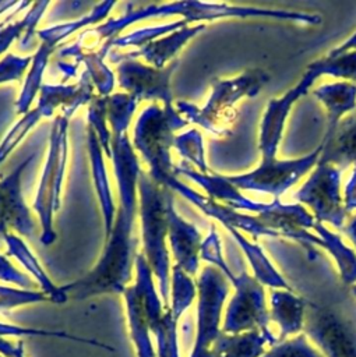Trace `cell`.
Segmentation results:
<instances>
[{
  "mask_svg": "<svg viewBox=\"0 0 356 357\" xmlns=\"http://www.w3.org/2000/svg\"><path fill=\"white\" fill-rule=\"evenodd\" d=\"M112 158L119 185V206L110 234L96 266L82 279L61 289L66 297L84 298L88 296L123 291L131 279L133 262L137 258V238L133 226L137 215V184L140 166L127 134L112 135Z\"/></svg>",
  "mask_w": 356,
  "mask_h": 357,
  "instance_id": "cell-1",
  "label": "cell"
},
{
  "mask_svg": "<svg viewBox=\"0 0 356 357\" xmlns=\"http://www.w3.org/2000/svg\"><path fill=\"white\" fill-rule=\"evenodd\" d=\"M268 81L269 75L261 68H250L228 79L215 78L211 96L202 107L177 102V112L187 121H194L212 134H226L237 117L236 103L243 98L257 96Z\"/></svg>",
  "mask_w": 356,
  "mask_h": 357,
  "instance_id": "cell-2",
  "label": "cell"
},
{
  "mask_svg": "<svg viewBox=\"0 0 356 357\" xmlns=\"http://www.w3.org/2000/svg\"><path fill=\"white\" fill-rule=\"evenodd\" d=\"M138 195H140V216L142 227V240L145 258L159 279L161 291L168 300V280L170 259L166 248L168 219H166V199L165 187L156 183L147 172L140 170L138 174Z\"/></svg>",
  "mask_w": 356,
  "mask_h": 357,
  "instance_id": "cell-3",
  "label": "cell"
},
{
  "mask_svg": "<svg viewBox=\"0 0 356 357\" xmlns=\"http://www.w3.org/2000/svg\"><path fill=\"white\" fill-rule=\"evenodd\" d=\"M188 121L175 107L151 105L141 113L134 128V146L149 165L148 174L162 185L175 174L170 160V148L175 144L173 132Z\"/></svg>",
  "mask_w": 356,
  "mask_h": 357,
  "instance_id": "cell-4",
  "label": "cell"
},
{
  "mask_svg": "<svg viewBox=\"0 0 356 357\" xmlns=\"http://www.w3.org/2000/svg\"><path fill=\"white\" fill-rule=\"evenodd\" d=\"M67 116L61 114L54 119L50 131L46 163L43 166L39 188L34 202V208L39 213L42 225L40 241L45 245H49L56 238L52 218L60 205V191L67 160Z\"/></svg>",
  "mask_w": 356,
  "mask_h": 357,
  "instance_id": "cell-5",
  "label": "cell"
},
{
  "mask_svg": "<svg viewBox=\"0 0 356 357\" xmlns=\"http://www.w3.org/2000/svg\"><path fill=\"white\" fill-rule=\"evenodd\" d=\"M342 170L331 163L318 162L307 180L296 191L297 204H304L317 222L343 229L346 209L341 191Z\"/></svg>",
  "mask_w": 356,
  "mask_h": 357,
  "instance_id": "cell-6",
  "label": "cell"
},
{
  "mask_svg": "<svg viewBox=\"0 0 356 357\" xmlns=\"http://www.w3.org/2000/svg\"><path fill=\"white\" fill-rule=\"evenodd\" d=\"M321 146L318 145L310 153L296 159H271L261 163L243 174L226 176L228 180L239 190H254L271 194L274 199L293 187L303 176L310 173L320 160Z\"/></svg>",
  "mask_w": 356,
  "mask_h": 357,
  "instance_id": "cell-7",
  "label": "cell"
},
{
  "mask_svg": "<svg viewBox=\"0 0 356 357\" xmlns=\"http://www.w3.org/2000/svg\"><path fill=\"white\" fill-rule=\"evenodd\" d=\"M113 6H114V1H103V3L95 4L94 8L89 11V14H87L85 17H82L77 21L59 24V25L45 28V29H40L36 32V35L40 38L42 43H40L38 52L35 53V56H32L29 73L25 78L24 88L17 100L15 107H17L18 113L27 114L38 91H40V81L43 77V71L47 64L49 54L54 50V47L64 38H67L70 33L81 29L82 26L95 24V22H101L103 18L107 17V14L110 13Z\"/></svg>",
  "mask_w": 356,
  "mask_h": 357,
  "instance_id": "cell-8",
  "label": "cell"
},
{
  "mask_svg": "<svg viewBox=\"0 0 356 357\" xmlns=\"http://www.w3.org/2000/svg\"><path fill=\"white\" fill-rule=\"evenodd\" d=\"M230 282L236 291L226 310L223 331L237 335L253 329H269L264 284L246 271L233 275Z\"/></svg>",
  "mask_w": 356,
  "mask_h": 357,
  "instance_id": "cell-9",
  "label": "cell"
},
{
  "mask_svg": "<svg viewBox=\"0 0 356 357\" xmlns=\"http://www.w3.org/2000/svg\"><path fill=\"white\" fill-rule=\"evenodd\" d=\"M318 77H321V73L313 63H310L300 81L293 88L286 91L282 96L269 100L260 124L258 148L262 156L261 160H271L276 158L286 120L293 105L311 89Z\"/></svg>",
  "mask_w": 356,
  "mask_h": 357,
  "instance_id": "cell-10",
  "label": "cell"
},
{
  "mask_svg": "<svg viewBox=\"0 0 356 357\" xmlns=\"http://www.w3.org/2000/svg\"><path fill=\"white\" fill-rule=\"evenodd\" d=\"M177 66V59L163 68L145 66L137 61V59H126L120 61L116 68L117 82L119 86L137 102L162 100L165 107H173L170 77Z\"/></svg>",
  "mask_w": 356,
  "mask_h": 357,
  "instance_id": "cell-11",
  "label": "cell"
},
{
  "mask_svg": "<svg viewBox=\"0 0 356 357\" xmlns=\"http://www.w3.org/2000/svg\"><path fill=\"white\" fill-rule=\"evenodd\" d=\"M303 328L327 357H356V329L335 311L314 304L306 307Z\"/></svg>",
  "mask_w": 356,
  "mask_h": 357,
  "instance_id": "cell-12",
  "label": "cell"
},
{
  "mask_svg": "<svg viewBox=\"0 0 356 357\" xmlns=\"http://www.w3.org/2000/svg\"><path fill=\"white\" fill-rule=\"evenodd\" d=\"M257 216L276 237H286L300 243L309 251L310 258L317 255L316 245L322 247L318 236L310 233L316 219L302 204H282L279 199H272L268 208Z\"/></svg>",
  "mask_w": 356,
  "mask_h": 357,
  "instance_id": "cell-13",
  "label": "cell"
},
{
  "mask_svg": "<svg viewBox=\"0 0 356 357\" xmlns=\"http://www.w3.org/2000/svg\"><path fill=\"white\" fill-rule=\"evenodd\" d=\"M34 155L22 160L6 178L0 180V236H6L10 230H15L22 236L31 237L35 234L36 225L27 206L22 190L21 177L28 167Z\"/></svg>",
  "mask_w": 356,
  "mask_h": 357,
  "instance_id": "cell-14",
  "label": "cell"
},
{
  "mask_svg": "<svg viewBox=\"0 0 356 357\" xmlns=\"http://www.w3.org/2000/svg\"><path fill=\"white\" fill-rule=\"evenodd\" d=\"M163 187H168L169 190H176L181 195H184L188 201H191L198 209H201L205 215L214 218L215 220L221 222L226 229H236L239 231H246L251 234L253 237H260V236H267V237H276V234L268 229L257 215H249L244 212H239L233 208H229L223 204L216 202L215 199L209 197H204L198 194L197 191L188 188L183 183H180L176 178V174L168 177L163 183Z\"/></svg>",
  "mask_w": 356,
  "mask_h": 357,
  "instance_id": "cell-15",
  "label": "cell"
},
{
  "mask_svg": "<svg viewBox=\"0 0 356 357\" xmlns=\"http://www.w3.org/2000/svg\"><path fill=\"white\" fill-rule=\"evenodd\" d=\"M166 199V219H168V234L170 240L172 254L176 265L186 273H195L200 261V251L202 237L197 227L186 222L173 206V195L168 187H165Z\"/></svg>",
  "mask_w": 356,
  "mask_h": 357,
  "instance_id": "cell-16",
  "label": "cell"
},
{
  "mask_svg": "<svg viewBox=\"0 0 356 357\" xmlns=\"http://www.w3.org/2000/svg\"><path fill=\"white\" fill-rule=\"evenodd\" d=\"M175 174H183L190 177L193 181H195L198 185H201L207 191L209 198L215 201L216 199L222 201L223 205L233 208L236 211L255 212V215H258L268 208V204L255 202L244 197L242 190L233 185L226 176L215 174V173L204 174L186 165H181L180 167H175Z\"/></svg>",
  "mask_w": 356,
  "mask_h": 357,
  "instance_id": "cell-17",
  "label": "cell"
},
{
  "mask_svg": "<svg viewBox=\"0 0 356 357\" xmlns=\"http://www.w3.org/2000/svg\"><path fill=\"white\" fill-rule=\"evenodd\" d=\"M202 29H205V24H197L193 26H183L163 38H158L155 40L148 42L147 45L141 46L135 52H130L126 54L110 53L112 63H120L126 59H137L142 56L152 67L163 68L170 61L175 60V56L179 50L195 35H198Z\"/></svg>",
  "mask_w": 356,
  "mask_h": 357,
  "instance_id": "cell-18",
  "label": "cell"
},
{
  "mask_svg": "<svg viewBox=\"0 0 356 357\" xmlns=\"http://www.w3.org/2000/svg\"><path fill=\"white\" fill-rule=\"evenodd\" d=\"M318 162L331 163L341 170L356 165V109L345 116L334 132L324 137Z\"/></svg>",
  "mask_w": 356,
  "mask_h": 357,
  "instance_id": "cell-19",
  "label": "cell"
},
{
  "mask_svg": "<svg viewBox=\"0 0 356 357\" xmlns=\"http://www.w3.org/2000/svg\"><path fill=\"white\" fill-rule=\"evenodd\" d=\"M92 88L94 84L88 71L81 75V79L77 85H42L36 107L40 109L43 116H50L54 109L61 106L64 112L63 114L70 117L78 106L94 99Z\"/></svg>",
  "mask_w": 356,
  "mask_h": 357,
  "instance_id": "cell-20",
  "label": "cell"
},
{
  "mask_svg": "<svg viewBox=\"0 0 356 357\" xmlns=\"http://www.w3.org/2000/svg\"><path fill=\"white\" fill-rule=\"evenodd\" d=\"M313 95L327 110V131L324 137L334 132L339 121L356 109V84L349 81H335L318 85Z\"/></svg>",
  "mask_w": 356,
  "mask_h": 357,
  "instance_id": "cell-21",
  "label": "cell"
},
{
  "mask_svg": "<svg viewBox=\"0 0 356 357\" xmlns=\"http://www.w3.org/2000/svg\"><path fill=\"white\" fill-rule=\"evenodd\" d=\"M269 297V319L275 321L279 326V343L283 342L288 336L297 333L304 326V314L307 303L304 301V298L296 296L293 290L271 289Z\"/></svg>",
  "mask_w": 356,
  "mask_h": 357,
  "instance_id": "cell-22",
  "label": "cell"
},
{
  "mask_svg": "<svg viewBox=\"0 0 356 357\" xmlns=\"http://www.w3.org/2000/svg\"><path fill=\"white\" fill-rule=\"evenodd\" d=\"M265 343H278L269 329H253L233 336L219 335L215 354L216 357H262Z\"/></svg>",
  "mask_w": 356,
  "mask_h": 357,
  "instance_id": "cell-23",
  "label": "cell"
},
{
  "mask_svg": "<svg viewBox=\"0 0 356 357\" xmlns=\"http://www.w3.org/2000/svg\"><path fill=\"white\" fill-rule=\"evenodd\" d=\"M88 146H89V155H91V162H92V173H94V181L98 192V198L102 206L103 218H105V233L106 237L110 234L113 222H114V202L112 198V191L109 187L106 170L103 166V152L102 146L99 144V139L95 134V131L88 127Z\"/></svg>",
  "mask_w": 356,
  "mask_h": 357,
  "instance_id": "cell-24",
  "label": "cell"
},
{
  "mask_svg": "<svg viewBox=\"0 0 356 357\" xmlns=\"http://www.w3.org/2000/svg\"><path fill=\"white\" fill-rule=\"evenodd\" d=\"M314 233L322 243L329 255L335 259L341 279L345 284H356V251L348 247L338 233L331 231L324 223L317 222L313 226Z\"/></svg>",
  "mask_w": 356,
  "mask_h": 357,
  "instance_id": "cell-25",
  "label": "cell"
},
{
  "mask_svg": "<svg viewBox=\"0 0 356 357\" xmlns=\"http://www.w3.org/2000/svg\"><path fill=\"white\" fill-rule=\"evenodd\" d=\"M3 238L7 243V254L6 255H14L28 269V272H31L35 276V279L39 282V284L43 287V290L46 293H49L50 297H53V298L57 297V300H66V296L63 294L61 289L60 287L57 289L52 284L50 279L45 273V271L40 266L36 257L32 254V251L25 245V243L18 236H15L13 231H10L6 236H3Z\"/></svg>",
  "mask_w": 356,
  "mask_h": 357,
  "instance_id": "cell-26",
  "label": "cell"
},
{
  "mask_svg": "<svg viewBox=\"0 0 356 357\" xmlns=\"http://www.w3.org/2000/svg\"><path fill=\"white\" fill-rule=\"evenodd\" d=\"M188 22L186 20H179V21H175V22H168V24H163V25H155V26H147V28H141L135 32H131L128 35H123L120 38H113V39H109L106 42V45L98 52L102 57H105V54L109 52V49L112 46H130V45H134V46H144L147 45L148 42L151 40H155L158 39L161 35L163 33H172L183 26H187Z\"/></svg>",
  "mask_w": 356,
  "mask_h": 357,
  "instance_id": "cell-27",
  "label": "cell"
},
{
  "mask_svg": "<svg viewBox=\"0 0 356 357\" xmlns=\"http://www.w3.org/2000/svg\"><path fill=\"white\" fill-rule=\"evenodd\" d=\"M49 6V1H35L32 3L31 10L28 14L20 20L13 21L11 24H7L6 26H0V56L10 47V45L22 35V32H27L25 40H29V36L34 32V26L40 20L45 8Z\"/></svg>",
  "mask_w": 356,
  "mask_h": 357,
  "instance_id": "cell-28",
  "label": "cell"
},
{
  "mask_svg": "<svg viewBox=\"0 0 356 357\" xmlns=\"http://www.w3.org/2000/svg\"><path fill=\"white\" fill-rule=\"evenodd\" d=\"M137 103L138 102L126 92L107 96L106 117L112 126V135L126 134Z\"/></svg>",
  "mask_w": 356,
  "mask_h": 357,
  "instance_id": "cell-29",
  "label": "cell"
},
{
  "mask_svg": "<svg viewBox=\"0 0 356 357\" xmlns=\"http://www.w3.org/2000/svg\"><path fill=\"white\" fill-rule=\"evenodd\" d=\"M313 64L318 68L321 75H331L356 84V50L339 54H327Z\"/></svg>",
  "mask_w": 356,
  "mask_h": 357,
  "instance_id": "cell-30",
  "label": "cell"
},
{
  "mask_svg": "<svg viewBox=\"0 0 356 357\" xmlns=\"http://www.w3.org/2000/svg\"><path fill=\"white\" fill-rule=\"evenodd\" d=\"M173 146L177 148L181 156L187 158L193 165L197 166L200 173L207 174L208 173V166L205 162L204 156V146H202V137L200 131L197 130H190L184 134H180L175 138Z\"/></svg>",
  "mask_w": 356,
  "mask_h": 357,
  "instance_id": "cell-31",
  "label": "cell"
},
{
  "mask_svg": "<svg viewBox=\"0 0 356 357\" xmlns=\"http://www.w3.org/2000/svg\"><path fill=\"white\" fill-rule=\"evenodd\" d=\"M106 103H107V96L106 98H95L89 102V109H88V121L89 127L95 131L99 144L102 149H105L106 156L112 158V134L107 131L105 120H106Z\"/></svg>",
  "mask_w": 356,
  "mask_h": 357,
  "instance_id": "cell-32",
  "label": "cell"
},
{
  "mask_svg": "<svg viewBox=\"0 0 356 357\" xmlns=\"http://www.w3.org/2000/svg\"><path fill=\"white\" fill-rule=\"evenodd\" d=\"M262 357H324L320 351L313 349L306 335H297L290 340L279 342L268 353H264Z\"/></svg>",
  "mask_w": 356,
  "mask_h": 357,
  "instance_id": "cell-33",
  "label": "cell"
},
{
  "mask_svg": "<svg viewBox=\"0 0 356 357\" xmlns=\"http://www.w3.org/2000/svg\"><path fill=\"white\" fill-rule=\"evenodd\" d=\"M200 258L208 261L212 266H216L229 280L233 278V272L229 268V265L226 264L223 255H222V247H221V240L219 236L215 230V227L212 226L209 230V234L205 237V240H202L201 244V251H200Z\"/></svg>",
  "mask_w": 356,
  "mask_h": 357,
  "instance_id": "cell-34",
  "label": "cell"
},
{
  "mask_svg": "<svg viewBox=\"0 0 356 357\" xmlns=\"http://www.w3.org/2000/svg\"><path fill=\"white\" fill-rule=\"evenodd\" d=\"M32 61L31 56H15L6 54L4 59L0 60V84L20 79Z\"/></svg>",
  "mask_w": 356,
  "mask_h": 357,
  "instance_id": "cell-35",
  "label": "cell"
},
{
  "mask_svg": "<svg viewBox=\"0 0 356 357\" xmlns=\"http://www.w3.org/2000/svg\"><path fill=\"white\" fill-rule=\"evenodd\" d=\"M0 280H6V282H13L17 283L20 286L24 287H31L34 286L31 283V280L28 279V276L22 275L21 272H18L7 259V255H0Z\"/></svg>",
  "mask_w": 356,
  "mask_h": 357,
  "instance_id": "cell-36",
  "label": "cell"
},
{
  "mask_svg": "<svg viewBox=\"0 0 356 357\" xmlns=\"http://www.w3.org/2000/svg\"><path fill=\"white\" fill-rule=\"evenodd\" d=\"M343 205H345L346 212H352L356 209V165L353 166L352 174L345 185Z\"/></svg>",
  "mask_w": 356,
  "mask_h": 357,
  "instance_id": "cell-37",
  "label": "cell"
},
{
  "mask_svg": "<svg viewBox=\"0 0 356 357\" xmlns=\"http://www.w3.org/2000/svg\"><path fill=\"white\" fill-rule=\"evenodd\" d=\"M356 50V31L341 45H338L336 47H334L329 54H339V53H345V52H352Z\"/></svg>",
  "mask_w": 356,
  "mask_h": 357,
  "instance_id": "cell-38",
  "label": "cell"
},
{
  "mask_svg": "<svg viewBox=\"0 0 356 357\" xmlns=\"http://www.w3.org/2000/svg\"><path fill=\"white\" fill-rule=\"evenodd\" d=\"M343 231L346 234V237L350 240V243L355 245L356 248V213L348 220V223L343 226Z\"/></svg>",
  "mask_w": 356,
  "mask_h": 357,
  "instance_id": "cell-39",
  "label": "cell"
},
{
  "mask_svg": "<svg viewBox=\"0 0 356 357\" xmlns=\"http://www.w3.org/2000/svg\"><path fill=\"white\" fill-rule=\"evenodd\" d=\"M17 6H20V1H0V14L3 13V11H7V10H10L11 7H17Z\"/></svg>",
  "mask_w": 356,
  "mask_h": 357,
  "instance_id": "cell-40",
  "label": "cell"
},
{
  "mask_svg": "<svg viewBox=\"0 0 356 357\" xmlns=\"http://www.w3.org/2000/svg\"><path fill=\"white\" fill-rule=\"evenodd\" d=\"M350 291H352V294L356 297V284L355 286H352V289H350Z\"/></svg>",
  "mask_w": 356,
  "mask_h": 357,
  "instance_id": "cell-41",
  "label": "cell"
}]
</instances>
